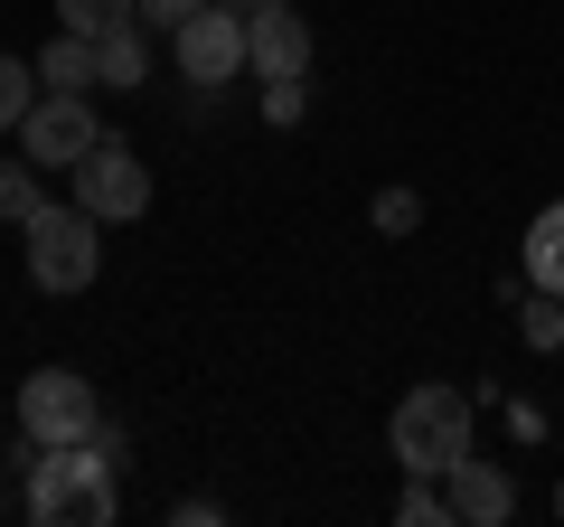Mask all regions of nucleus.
Listing matches in <instances>:
<instances>
[{
  "label": "nucleus",
  "instance_id": "1",
  "mask_svg": "<svg viewBox=\"0 0 564 527\" xmlns=\"http://www.w3.org/2000/svg\"><path fill=\"white\" fill-rule=\"evenodd\" d=\"M20 508L39 527H113L122 490H113V443H39V462H29V490Z\"/></svg>",
  "mask_w": 564,
  "mask_h": 527
},
{
  "label": "nucleus",
  "instance_id": "2",
  "mask_svg": "<svg viewBox=\"0 0 564 527\" xmlns=\"http://www.w3.org/2000/svg\"><path fill=\"white\" fill-rule=\"evenodd\" d=\"M470 443H480V433H470V396H462V386H404L395 415H386L395 481H443Z\"/></svg>",
  "mask_w": 564,
  "mask_h": 527
},
{
  "label": "nucleus",
  "instance_id": "3",
  "mask_svg": "<svg viewBox=\"0 0 564 527\" xmlns=\"http://www.w3.org/2000/svg\"><path fill=\"white\" fill-rule=\"evenodd\" d=\"M20 255H29V283L39 292H85L104 273V217L76 198H47L39 217L20 226Z\"/></svg>",
  "mask_w": 564,
  "mask_h": 527
},
{
  "label": "nucleus",
  "instance_id": "4",
  "mask_svg": "<svg viewBox=\"0 0 564 527\" xmlns=\"http://www.w3.org/2000/svg\"><path fill=\"white\" fill-rule=\"evenodd\" d=\"M66 180H76V207H95L104 226H132V217H151V170H141V151L122 142V132H104V142L85 151L76 170H66Z\"/></svg>",
  "mask_w": 564,
  "mask_h": 527
},
{
  "label": "nucleus",
  "instance_id": "5",
  "mask_svg": "<svg viewBox=\"0 0 564 527\" xmlns=\"http://www.w3.org/2000/svg\"><path fill=\"white\" fill-rule=\"evenodd\" d=\"M20 433H29V443H95V433H104L95 386H85L76 367H39V377L20 386Z\"/></svg>",
  "mask_w": 564,
  "mask_h": 527
},
{
  "label": "nucleus",
  "instance_id": "6",
  "mask_svg": "<svg viewBox=\"0 0 564 527\" xmlns=\"http://www.w3.org/2000/svg\"><path fill=\"white\" fill-rule=\"evenodd\" d=\"M170 66H180L188 85H236L245 76V20L226 10V0H207L198 20L170 29Z\"/></svg>",
  "mask_w": 564,
  "mask_h": 527
},
{
  "label": "nucleus",
  "instance_id": "7",
  "mask_svg": "<svg viewBox=\"0 0 564 527\" xmlns=\"http://www.w3.org/2000/svg\"><path fill=\"white\" fill-rule=\"evenodd\" d=\"M95 142H104V132H95V104H85V95H39L29 122H20V151L39 170H76Z\"/></svg>",
  "mask_w": 564,
  "mask_h": 527
},
{
  "label": "nucleus",
  "instance_id": "8",
  "mask_svg": "<svg viewBox=\"0 0 564 527\" xmlns=\"http://www.w3.org/2000/svg\"><path fill=\"white\" fill-rule=\"evenodd\" d=\"M443 490H452V518H462V527H508V518H518V481H508V462H489L480 443L443 471Z\"/></svg>",
  "mask_w": 564,
  "mask_h": 527
},
{
  "label": "nucleus",
  "instance_id": "9",
  "mask_svg": "<svg viewBox=\"0 0 564 527\" xmlns=\"http://www.w3.org/2000/svg\"><path fill=\"white\" fill-rule=\"evenodd\" d=\"M245 76L254 85H282V76H311V20L282 0L263 20H245Z\"/></svg>",
  "mask_w": 564,
  "mask_h": 527
},
{
  "label": "nucleus",
  "instance_id": "10",
  "mask_svg": "<svg viewBox=\"0 0 564 527\" xmlns=\"http://www.w3.org/2000/svg\"><path fill=\"white\" fill-rule=\"evenodd\" d=\"M95 85H113V95L151 85V20H122V29L95 39Z\"/></svg>",
  "mask_w": 564,
  "mask_h": 527
},
{
  "label": "nucleus",
  "instance_id": "11",
  "mask_svg": "<svg viewBox=\"0 0 564 527\" xmlns=\"http://www.w3.org/2000/svg\"><path fill=\"white\" fill-rule=\"evenodd\" d=\"M39 85H47V95H85V85H95V39L57 29V39L39 47Z\"/></svg>",
  "mask_w": 564,
  "mask_h": 527
},
{
  "label": "nucleus",
  "instance_id": "12",
  "mask_svg": "<svg viewBox=\"0 0 564 527\" xmlns=\"http://www.w3.org/2000/svg\"><path fill=\"white\" fill-rule=\"evenodd\" d=\"M527 283H536V292H564V198H545L536 226H527Z\"/></svg>",
  "mask_w": 564,
  "mask_h": 527
},
{
  "label": "nucleus",
  "instance_id": "13",
  "mask_svg": "<svg viewBox=\"0 0 564 527\" xmlns=\"http://www.w3.org/2000/svg\"><path fill=\"white\" fill-rule=\"evenodd\" d=\"M39 207H47V189H39V161H29V151H20V161H0V217H10V226H29Z\"/></svg>",
  "mask_w": 564,
  "mask_h": 527
},
{
  "label": "nucleus",
  "instance_id": "14",
  "mask_svg": "<svg viewBox=\"0 0 564 527\" xmlns=\"http://www.w3.org/2000/svg\"><path fill=\"white\" fill-rule=\"evenodd\" d=\"M39 104V57H0V132H20Z\"/></svg>",
  "mask_w": 564,
  "mask_h": 527
},
{
  "label": "nucleus",
  "instance_id": "15",
  "mask_svg": "<svg viewBox=\"0 0 564 527\" xmlns=\"http://www.w3.org/2000/svg\"><path fill=\"white\" fill-rule=\"evenodd\" d=\"M122 20H141V0H57V29H76V39H104Z\"/></svg>",
  "mask_w": 564,
  "mask_h": 527
},
{
  "label": "nucleus",
  "instance_id": "16",
  "mask_svg": "<svg viewBox=\"0 0 564 527\" xmlns=\"http://www.w3.org/2000/svg\"><path fill=\"white\" fill-rule=\"evenodd\" d=\"M518 340H527V348H555V358H564V292H536V302L518 311Z\"/></svg>",
  "mask_w": 564,
  "mask_h": 527
},
{
  "label": "nucleus",
  "instance_id": "17",
  "mask_svg": "<svg viewBox=\"0 0 564 527\" xmlns=\"http://www.w3.org/2000/svg\"><path fill=\"white\" fill-rule=\"evenodd\" d=\"M367 217H377V236H414V226H423V198H414V189H377Z\"/></svg>",
  "mask_w": 564,
  "mask_h": 527
},
{
  "label": "nucleus",
  "instance_id": "18",
  "mask_svg": "<svg viewBox=\"0 0 564 527\" xmlns=\"http://www.w3.org/2000/svg\"><path fill=\"white\" fill-rule=\"evenodd\" d=\"M395 518H404V527H443V518H452V490H433V481H404Z\"/></svg>",
  "mask_w": 564,
  "mask_h": 527
},
{
  "label": "nucleus",
  "instance_id": "19",
  "mask_svg": "<svg viewBox=\"0 0 564 527\" xmlns=\"http://www.w3.org/2000/svg\"><path fill=\"white\" fill-rule=\"evenodd\" d=\"M302 76H282V85H263V122H302Z\"/></svg>",
  "mask_w": 564,
  "mask_h": 527
},
{
  "label": "nucleus",
  "instance_id": "20",
  "mask_svg": "<svg viewBox=\"0 0 564 527\" xmlns=\"http://www.w3.org/2000/svg\"><path fill=\"white\" fill-rule=\"evenodd\" d=\"M198 10H207V0H141V20L161 29V39H170V29H180V20H198Z\"/></svg>",
  "mask_w": 564,
  "mask_h": 527
},
{
  "label": "nucleus",
  "instance_id": "21",
  "mask_svg": "<svg viewBox=\"0 0 564 527\" xmlns=\"http://www.w3.org/2000/svg\"><path fill=\"white\" fill-rule=\"evenodd\" d=\"M226 10H236V20H263V10H282V0H226Z\"/></svg>",
  "mask_w": 564,
  "mask_h": 527
},
{
  "label": "nucleus",
  "instance_id": "22",
  "mask_svg": "<svg viewBox=\"0 0 564 527\" xmlns=\"http://www.w3.org/2000/svg\"><path fill=\"white\" fill-rule=\"evenodd\" d=\"M555 518H564V481H555Z\"/></svg>",
  "mask_w": 564,
  "mask_h": 527
}]
</instances>
